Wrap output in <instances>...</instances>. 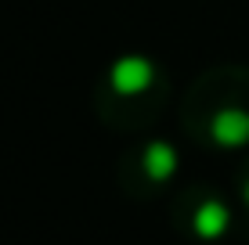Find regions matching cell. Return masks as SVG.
<instances>
[{
	"instance_id": "obj_1",
	"label": "cell",
	"mask_w": 249,
	"mask_h": 245,
	"mask_svg": "<svg viewBox=\"0 0 249 245\" xmlns=\"http://www.w3.org/2000/svg\"><path fill=\"white\" fill-rule=\"evenodd\" d=\"M177 123L202 151L249 148V65L228 62L199 72L177 105Z\"/></svg>"
},
{
	"instance_id": "obj_3",
	"label": "cell",
	"mask_w": 249,
	"mask_h": 245,
	"mask_svg": "<svg viewBox=\"0 0 249 245\" xmlns=\"http://www.w3.org/2000/svg\"><path fill=\"white\" fill-rule=\"evenodd\" d=\"M170 227L181 238H192L199 245H217L235 234L238 227V209L220 188L213 184H184L170 198Z\"/></svg>"
},
{
	"instance_id": "obj_5",
	"label": "cell",
	"mask_w": 249,
	"mask_h": 245,
	"mask_svg": "<svg viewBox=\"0 0 249 245\" xmlns=\"http://www.w3.org/2000/svg\"><path fill=\"white\" fill-rule=\"evenodd\" d=\"M235 198H238V209L249 216V151H246L242 166H238V173H235Z\"/></svg>"
},
{
	"instance_id": "obj_2",
	"label": "cell",
	"mask_w": 249,
	"mask_h": 245,
	"mask_svg": "<svg viewBox=\"0 0 249 245\" xmlns=\"http://www.w3.org/2000/svg\"><path fill=\"white\" fill-rule=\"evenodd\" d=\"M170 98H174V80H170L166 65L156 62L152 54L130 50V54L112 58L98 72L90 105L101 126L134 137L159 123Z\"/></svg>"
},
{
	"instance_id": "obj_4",
	"label": "cell",
	"mask_w": 249,
	"mask_h": 245,
	"mask_svg": "<svg viewBox=\"0 0 249 245\" xmlns=\"http://www.w3.org/2000/svg\"><path fill=\"white\" fill-rule=\"evenodd\" d=\"M181 173V148L166 137H144L123 148L116 166L119 191L134 202H152L166 195Z\"/></svg>"
}]
</instances>
